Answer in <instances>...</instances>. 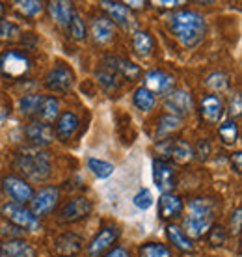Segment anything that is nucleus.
<instances>
[{"label":"nucleus","mask_w":242,"mask_h":257,"mask_svg":"<svg viewBox=\"0 0 242 257\" xmlns=\"http://www.w3.org/2000/svg\"><path fill=\"white\" fill-rule=\"evenodd\" d=\"M209 242L210 246H223L227 242V231L223 225H214L209 229Z\"/></svg>","instance_id":"39"},{"label":"nucleus","mask_w":242,"mask_h":257,"mask_svg":"<svg viewBox=\"0 0 242 257\" xmlns=\"http://www.w3.org/2000/svg\"><path fill=\"white\" fill-rule=\"evenodd\" d=\"M183 127V119L179 116H173V114H164V116L159 119V127H157V136L159 138H164V136L173 135L175 131Z\"/></svg>","instance_id":"28"},{"label":"nucleus","mask_w":242,"mask_h":257,"mask_svg":"<svg viewBox=\"0 0 242 257\" xmlns=\"http://www.w3.org/2000/svg\"><path fill=\"white\" fill-rule=\"evenodd\" d=\"M218 135L222 138V142L225 146H233L238 140V125L235 123V119H227L218 127Z\"/></svg>","instance_id":"31"},{"label":"nucleus","mask_w":242,"mask_h":257,"mask_svg":"<svg viewBox=\"0 0 242 257\" xmlns=\"http://www.w3.org/2000/svg\"><path fill=\"white\" fill-rule=\"evenodd\" d=\"M80 127V119L75 112L65 110L56 119V138L62 142H69Z\"/></svg>","instance_id":"18"},{"label":"nucleus","mask_w":242,"mask_h":257,"mask_svg":"<svg viewBox=\"0 0 242 257\" xmlns=\"http://www.w3.org/2000/svg\"><path fill=\"white\" fill-rule=\"evenodd\" d=\"M209 153H210V146H209V142L207 140H201L198 144V151L194 149V155H198L201 161H205L207 157H209Z\"/></svg>","instance_id":"41"},{"label":"nucleus","mask_w":242,"mask_h":257,"mask_svg":"<svg viewBox=\"0 0 242 257\" xmlns=\"http://www.w3.org/2000/svg\"><path fill=\"white\" fill-rule=\"evenodd\" d=\"M168 25H170L173 36L179 39V43L186 49L198 47L207 34V23H205L203 15L198 12H192V10L175 12L170 17Z\"/></svg>","instance_id":"1"},{"label":"nucleus","mask_w":242,"mask_h":257,"mask_svg":"<svg viewBox=\"0 0 242 257\" xmlns=\"http://www.w3.org/2000/svg\"><path fill=\"white\" fill-rule=\"evenodd\" d=\"M84 240L80 235L75 233H64L54 240V251L60 257H75L82 250Z\"/></svg>","instance_id":"17"},{"label":"nucleus","mask_w":242,"mask_h":257,"mask_svg":"<svg viewBox=\"0 0 242 257\" xmlns=\"http://www.w3.org/2000/svg\"><path fill=\"white\" fill-rule=\"evenodd\" d=\"M91 211H93L91 199L84 198V196H77V198L69 199V201L60 209L58 222H62V224H73V222L88 218L89 214H91Z\"/></svg>","instance_id":"6"},{"label":"nucleus","mask_w":242,"mask_h":257,"mask_svg":"<svg viewBox=\"0 0 242 257\" xmlns=\"http://www.w3.org/2000/svg\"><path fill=\"white\" fill-rule=\"evenodd\" d=\"M133 47L138 54H142V56H149L155 47L153 38H151L147 32H136L133 38Z\"/></svg>","instance_id":"30"},{"label":"nucleus","mask_w":242,"mask_h":257,"mask_svg":"<svg viewBox=\"0 0 242 257\" xmlns=\"http://www.w3.org/2000/svg\"><path fill=\"white\" fill-rule=\"evenodd\" d=\"M41 103H43V95H39V93H28V95L21 97L19 112L25 117H32L39 112Z\"/></svg>","instance_id":"27"},{"label":"nucleus","mask_w":242,"mask_h":257,"mask_svg":"<svg viewBox=\"0 0 242 257\" xmlns=\"http://www.w3.org/2000/svg\"><path fill=\"white\" fill-rule=\"evenodd\" d=\"M58 201H60V190L56 187H45L38 194H34L30 201V212L36 218L47 216L58 207Z\"/></svg>","instance_id":"8"},{"label":"nucleus","mask_w":242,"mask_h":257,"mask_svg":"<svg viewBox=\"0 0 242 257\" xmlns=\"http://www.w3.org/2000/svg\"><path fill=\"white\" fill-rule=\"evenodd\" d=\"M205 86L212 91H222L225 88H229V77L222 71H214L205 78Z\"/></svg>","instance_id":"34"},{"label":"nucleus","mask_w":242,"mask_h":257,"mask_svg":"<svg viewBox=\"0 0 242 257\" xmlns=\"http://www.w3.org/2000/svg\"><path fill=\"white\" fill-rule=\"evenodd\" d=\"M114 30H115V26L108 17H93V21H91V36H93V39H95L97 43H101V45L112 41Z\"/></svg>","instance_id":"22"},{"label":"nucleus","mask_w":242,"mask_h":257,"mask_svg":"<svg viewBox=\"0 0 242 257\" xmlns=\"http://www.w3.org/2000/svg\"><path fill=\"white\" fill-rule=\"evenodd\" d=\"M223 101L218 95H207L201 99L199 103V112H201V117L205 121L210 123V125H216L223 116Z\"/></svg>","instance_id":"19"},{"label":"nucleus","mask_w":242,"mask_h":257,"mask_svg":"<svg viewBox=\"0 0 242 257\" xmlns=\"http://www.w3.org/2000/svg\"><path fill=\"white\" fill-rule=\"evenodd\" d=\"M166 235H168L170 242H172L179 251H183V253H192V251H194V244H192V240L186 237L185 233H183L181 227L170 224L168 227H166Z\"/></svg>","instance_id":"25"},{"label":"nucleus","mask_w":242,"mask_h":257,"mask_svg":"<svg viewBox=\"0 0 242 257\" xmlns=\"http://www.w3.org/2000/svg\"><path fill=\"white\" fill-rule=\"evenodd\" d=\"M117 238H119V227L117 225H104L101 231L91 238V242L86 248V253H88V257L102 255L108 250H112V246L115 244Z\"/></svg>","instance_id":"9"},{"label":"nucleus","mask_w":242,"mask_h":257,"mask_svg":"<svg viewBox=\"0 0 242 257\" xmlns=\"http://www.w3.org/2000/svg\"><path fill=\"white\" fill-rule=\"evenodd\" d=\"M102 257H131V253H129V250H125V248L117 246V248H112V250H108Z\"/></svg>","instance_id":"44"},{"label":"nucleus","mask_w":242,"mask_h":257,"mask_svg":"<svg viewBox=\"0 0 242 257\" xmlns=\"http://www.w3.org/2000/svg\"><path fill=\"white\" fill-rule=\"evenodd\" d=\"M21 38V28L15 23L10 21H0V39L6 41H17Z\"/></svg>","instance_id":"37"},{"label":"nucleus","mask_w":242,"mask_h":257,"mask_svg":"<svg viewBox=\"0 0 242 257\" xmlns=\"http://www.w3.org/2000/svg\"><path fill=\"white\" fill-rule=\"evenodd\" d=\"M185 211L183 199L175 194H162L159 199V216L166 222L179 218Z\"/></svg>","instance_id":"16"},{"label":"nucleus","mask_w":242,"mask_h":257,"mask_svg":"<svg viewBox=\"0 0 242 257\" xmlns=\"http://www.w3.org/2000/svg\"><path fill=\"white\" fill-rule=\"evenodd\" d=\"M2 10H4V6H2V2H0V13H2Z\"/></svg>","instance_id":"46"},{"label":"nucleus","mask_w":242,"mask_h":257,"mask_svg":"<svg viewBox=\"0 0 242 257\" xmlns=\"http://www.w3.org/2000/svg\"><path fill=\"white\" fill-rule=\"evenodd\" d=\"M0 257H36V251L21 238H10L0 242Z\"/></svg>","instance_id":"20"},{"label":"nucleus","mask_w":242,"mask_h":257,"mask_svg":"<svg viewBox=\"0 0 242 257\" xmlns=\"http://www.w3.org/2000/svg\"><path fill=\"white\" fill-rule=\"evenodd\" d=\"M2 190L6 192L8 198L12 199V203H19V205L30 203L34 198L32 187L26 183V179H23L19 175H6L2 179Z\"/></svg>","instance_id":"7"},{"label":"nucleus","mask_w":242,"mask_h":257,"mask_svg":"<svg viewBox=\"0 0 242 257\" xmlns=\"http://www.w3.org/2000/svg\"><path fill=\"white\" fill-rule=\"evenodd\" d=\"M166 108L172 112L173 116H185V114H190L194 110V103H192V97L188 91L185 90H177V91H170L168 93V99H166Z\"/></svg>","instance_id":"15"},{"label":"nucleus","mask_w":242,"mask_h":257,"mask_svg":"<svg viewBox=\"0 0 242 257\" xmlns=\"http://www.w3.org/2000/svg\"><path fill=\"white\" fill-rule=\"evenodd\" d=\"M240 95H238V93H236L235 97H233V99H231V103H229V110H227V112H229V116L233 117V116H240Z\"/></svg>","instance_id":"42"},{"label":"nucleus","mask_w":242,"mask_h":257,"mask_svg":"<svg viewBox=\"0 0 242 257\" xmlns=\"http://www.w3.org/2000/svg\"><path fill=\"white\" fill-rule=\"evenodd\" d=\"M231 231L233 233L240 231V207H236L235 212L231 214Z\"/></svg>","instance_id":"43"},{"label":"nucleus","mask_w":242,"mask_h":257,"mask_svg":"<svg viewBox=\"0 0 242 257\" xmlns=\"http://www.w3.org/2000/svg\"><path fill=\"white\" fill-rule=\"evenodd\" d=\"M153 179L155 185L162 194H170L173 187H175V170L172 164H168L166 161H155L153 162Z\"/></svg>","instance_id":"14"},{"label":"nucleus","mask_w":242,"mask_h":257,"mask_svg":"<svg viewBox=\"0 0 242 257\" xmlns=\"http://www.w3.org/2000/svg\"><path fill=\"white\" fill-rule=\"evenodd\" d=\"M140 257H172L170 248L160 242H147L140 246Z\"/></svg>","instance_id":"35"},{"label":"nucleus","mask_w":242,"mask_h":257,"mask_svg":"<svg viewBox=\"0 0 242 257\" xmlns=\"http://www.w3.org/2000/svg\"><path fill=\"white\" fill-rule=\"evenodd\" d=\"M32 69L30 58L17 51H6L0 54V73L8 78H21Z\"/></svg>","instance_id":"4"},{"label":"nucleus","mask_w":242,"mask_h":257,"mask_svg":"<svg viewBox=\"0 0 242 257\" xmlns=\"http://www.w3.org/2000/svg\"><path fill=\"white\" fill-rule=\"evenodd\" d=\"M240 162H242V153H238V151H236V153L231 157V164H235V172H236V174H240V170H242Z\"/></svg>","instance_id":"45"},{"label":"nucleus","mask_w":242,"mask_h":257,"mask_svg":"<svg viewBox=\"0 0 242 257\" xmlns=\"http://www.w3.org/2000/svg\"><path fill=\"white\" fill-rule=\"evenodd\" d=\"M2 216L6 220H10L12 224H15L17 227H25V229H38V218L34 216L30 209H26L25 205L19 203H6L2 207Z\"/></svg>","instance_id":"10"},{"label":"nucleus","mask_w":242,"mask_h":257,"mask_svg":"<svg viewBox=\"0 0 242 257\" xmlns=\"http://www.w3.org/2000/svg\"><path fill=\"white\" fill-rule=\"evenodd\" d=\"M104 65H106V69L112 71L114 75L123 77L125 80H129V82L142 77L140 67L127 58H117V56L114 58V56H106V58H104Z\"/></svg>","instance_id":"12"},{"label":"nucleus","mask_w":242,"mask_h":257,"mask_svg":"<svg viewBox=\"0 0 242 257\" xmlns=\"http://www.w3.org/2000/svg\"><path fill=\"white\" fill-rule=\"evenodd\" d=\"M25 136L34 148L41 149L54 140V131L51 128V125H45L41 121H32L25 127Z\"/></svg>","instance_id":"13"},{"label":"nucleus","mask_w":242,"mask_h":257,"mask_svg":"<svg viewBox=\"0 0 242 257\" xmlns=\"http://www.w3.org/2000/svg\"><path fill=\"white\" fill-rule=\"evenodd\" d=\"M15 168L19 170L21 175H25L26 179L34 181V183H43L52 174L51 157L47 151L39 148H30L21 151L15 157Z\"/></svg>","instance_id":"3"},{"label":"nucleus","mask_w":242,"mask_h":257,"mask_svg":"<svg viewBox=\"0 0 242 257\" xmlns=\"http://www.w3.org/2000/svg\"><path fill=\"white\" fill-rule=\"evenodd\" d=\"M45 86L47 90L54 93H67L75 86V73L65 64L54 65L45 77Z\"/></svg>","instance_id":"5"},{"label":"nucleus","mask_w":242,"mask_h":257,"mask_svg":"<svg viewBox=\"0 0 242 257\" xmlns=\"http://www.w3.org/2000/svg\"><path fill=\"white\" fill-rule=\"evenodd\" d=\"M95 78L97 82L102 86V90L106 91V93H115V91L119 90V77L117 75H114L112 71L108 69H102V71H97L95 73Z\"/></svg>","instance_id":"29"},{"label":"nucleus","mask_w":242,"mask_h":257,"mask_svg":"<svg viewBox=\"0 0 242 257\" xmlns=\"http://www.w3.org/2000/svg\"><path fill=\"white\" fill-rule=\"evenodd\" d=\"M69 32H71V38L73 39H84L86 38V26H84V21L80 19V15L78 13H75L73 15V19H71V23H69Z\"/></svg>","instance_id":"38"},{"label":"nucleus","mask_w":242,"mask_h":257,"mask_svg":"<svg viewBox=\"0 0 242 257\" xmlns=\"http://www.w3.org/2000/svg\"><path fill=\"white\" fill-rule=\"evenodd\" d=\"M101 6L110 15L108 19L112 23H117L121 26H129L133 23V19H131V10L125 6V2H108V0H104V2H101Z\"/></svg>","instance_id":"23"},{"label":"nucleus","mask_w":242,"mask_h":257,"mask_svg":"<svg viewBox=\"0 0 242 257\" xmlns=\"http://www.w3.org/2000/svg\"><path fill=\"white\" fill-rule=\"evenodd\" d=\"M216 216V203L205 198H196L188 203V214L185 216V235L201 238L209 233Z\"/></svg>","instance_id":"2"},{"label":"nucleus","mask_w":242,"mask_h":257,"mask_svg":"<svg viewBox=\"0 0 242 257\" xmlns=\"http://www.w3.org/2000/svg\"><path fill=\"white\" fill-rule=\"evenodd\" d=\"M39 121L49 125V123H54L60 116V101L56 97H43V103L39 106Z\"/></svg>","instance_id":"26"},{"label":"nucleus","mask_w":242,"mask_h":257,"mask_svg":"<svg viewBox=\"0 0 242 257\" xmlns=\"http://www.w3.org/2000/svg\"><path fill=\"white\" fill-rule=\"evenodd\" d=\"M133 203L138 207V209L146 211V209H149V207L153 205V196H151V192H149L147 188H144V190H140V192L134 196Z\"/></svg>","instance_id":"40"},{"label":"nucleus","mask_w":242,"mask_h":257,"mask_svg":"<svg viewBox=\"0 0 242 257\" xmlns=\"http://www.w3.org/2000/svg\"><path fill=\"white\" fill-rule=\"evenodd\" d=\"M15 6L26 17H38L45 10V4L39 0H19V2H15Z\"/></svg>","instance_id":"33"},{"label":"nucleus","mask_w":242,"mask_h":257,"mask_svg":"<svg viewBox=\"0 0 242 257\" xmlns=\"http://www.w3.org/2000/svg\"><path fill=\"white\" fill-rule=\"evenodd\" d=\"M88 168L99 179H106V177H110V175L114 174V166L110 162L97 161V159H88Z\"/></svg>","instance_id":"36"},{"label":"nucleus","mask_w":242,"mask_h":257,"mask_svg":"<svg viewBox=\"0 0 242 257\" xmlns=\"http://www.w3.org/2000/svg\"><path fill=\"white\" fill-rule=\"evenodd\" d=\"M133 101L136 104V108L144 110V112H149L155 106V95L147 88H144V86L134 91Z\"/></svg>","instance_id":"32"},{"label":"nucleus","mask_w":242,"mask_h":257,"mask_svg":"<svg viewBox=\"0 0 242 257\" xmlns=\"http://www.w3.org/2000/svg\"><path fill=\"white\" fill-rule=\"evenodd\" d=\"M173 86H175V77L168 75L164 71H147L146 73V86L151 93H159V95H168L170 91H173Z\"/></svg>","instance_id":"11"},{"label":"nucleus","mask_w":242,"mask_h":257,"mask_svg":"<svg viewBox=\"0 0 242 257\" xmlns=\"http://www.w3.org/2000/svg\"><path fill=\"white\" fill-rule=\"evenodd\" d=\"M194 148H192L188 142L185 140H172V146H170V159H172L175 164H181L185 166L188 162L194 161Z\"/></svg>","instance_id":"24"},{"label":"nucleus","mask_w":242,"mask_h":257,"mask_svg":"<svg viewBox=\"0 0 242 257\" xmlns=\"http://www.w3.org/2000/svg\"><path fill=\"white\" fill-rule=\"evenodd\" d=\"M47 10L51 13L52 21L56 23L58 26H64L67 28L75 15V10H73V4L71 2H64V0H58V2H49L47 4Z\"/></svg>","instance_id":"21"}]
</instances>
